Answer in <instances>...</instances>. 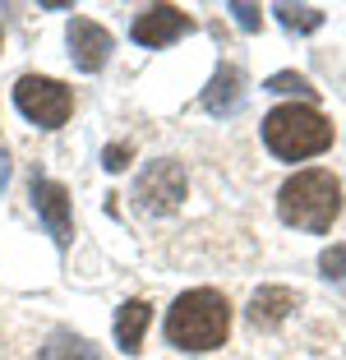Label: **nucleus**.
<instances>
[{
	"label": "nucleus",
	"mask_w": 346,
	"mask_h": 360,
	"mask_svg": "<svg viewBox=\"0 0 346 360\" xmlns=\"http://www.w3.org/2000/svg\"><path fill=\"white\" fill-rule=\"evenodd\" d=\"M277 217L295 231H333V222L342 217V180L323 167H309V171H295L277 190Z\"/></svg>",
	"instance_id": "f257e3e1"
},
{
	"label": "nucleus",
	"mask_w": 346,
	"mask_h": 360,
	"mask_svg": "<svg viewBox=\"0 0 346 360\" xmlns=\"http://www.w3.org/2000/svg\"><path fill=\"white\" fill-rule=\"evenodd\" d=\"M231 333V305L212 286L180 291L167 309V342L180 351H212Z\"/></svg>",
	"instance_id": "f03ea898"
},
{
	"label": "nucleus",
	"mask_w": 346,
	"mask_h": 360,
	"mask_svg": "<svg viewBox=\"0 0 346 360\" xmlns=\"http://www.w3.org/2000/svg\"><path fill=\"white\" fill-rule=\"evenodd\" d=\"M263 143L282 162H305L333 148V120L309 102H286L263 116Z\"/></svg>",
	"instance_id": "7ed1b4c3"
},
{
	"label": "nucleus",
	"mask_w": 346,
	"mask_h": 360,
	"mask_svg": "<svg viewBox=\"0 0 346 360\" xmlns=\"http://www.w3.org/2000/svg\"><path fill=\"white\" fill-rule=\"evenodd\" d=\"M14 106L23 111V120H32L37 129H60L74 116V88H65L51 75H23L14 84Z\"/></svg>",
	"instance_id": "20e7f679"
},
{
	"label": "nucleus",
	"mask_w": 346,
	"mask_h": 360,
	"mask_svg": "<svg viewBox=\"0 0 346 360\" xmlns=\"http://www.w3.org/2000/svg\"><path fill=\"white\" fill-rule=\"evenodd\" d=\"M185 190H189L185 167H180L176 158H158V162H148V167L139 171V180H134V203H139V212L167 217V212H176L180 203H185Z\"/></svg>",
	"instance_id": "39448f33"
},
{
	"label": "nucleus",
	"mask_w": 346,
	"mask_h": 360,
	"mask_svg": "<svg viewBox=\"0 0 346 360\" xmlns=\"http://www.w3.org/2000/svg\"><path fill=\"white\" fill-rule=\"evenodd\" d=\"M185 32H194V19H189L180 5H148V10H139L134 23H129V37H134L139 46H153V51L180 42Z\"/></svg>",
	"instance_id": "423d86ee"
},
{
	"label": "nucleus",
	"mask_w": 346,
	"mask_h": 360,
	"mask_svg": "<svg viewBox=\"0 0 346 360\" xmlns=\"http://www.w3.org/2000/svg\"><path fill=\"white\" fill-rule=\"evenodd\" d=\"M32 208H37V217H42V226L51 231V240L70 245L74 240V208H70V190H65L60 180H46V176H32Z\"/></svg>",
	"instance_id": "0eeeda50"
},
{
	"label": "nucleus",
	"mask_w": 346,
	"mask_h": 360,
	"mask_svg": "<svg viewBox=\"0 0 346 360\" xmlns=\"http://www.w3.org/2000/svg\"><path fill=\"white\" fill-rule=\"evenodd\" d=\"M65 42H70V60L84 70V75H97L115 51V37L102 28L97 19H84V14H74L70 28H65Z\"/></svg>",
	"instance_id": "6e6552de"
},
{
	"label": "nucleus",
	"mask_w": 346,
	"mask_h": 360,
	"mask_svg": "<svg viewBox=\"0 0 346 360\" xmlns=\"http://www.w3.org/2000/svg\"><path fill=\"white\" fill-rule=\"evenodd\" d=\"M295 305H300V296H295L291 286H259V291L250 296V309H245V314H250V323L259 333H273V328H282L286 319H291Z\"/></svg>",
	"instance_id": "1a4fd4ad"
},
{
	"label": "nucleus",
	"mask_w": 346,
	"mask_h": 360,
	"mask_svg": "<svg viewBox=\"0 0 346 360\" xmlns=\"http://www.w3.org/2000/svg\"><path fill=\"white\" fill-rule=\"evenodd\" d=\"M148 323H153V305L148 300H125V305L115 309V347L125 351V356H139L148 342Z\"/></svg>",
	"instance_id": "9d476101"
},
{
	"label": "nucleus",
	"mask_w": 346,
	"mask_h": 360,
	"mask_svg": "<svg viewBox=\"0 0 346 360\" xmlns=\"http://www.w3.org/2000/svg\"><path fill=\"white\" fill-rule=\"evenodd\" d=\"M241 70L236 65H217V75L208 79V88H203V106H208L212 116H231L236 106H241Z\"/></svg>",
	"instance_id": "9b49d317"
},
{
	"label": "nucleus",
	"mask_w": 346,
	"mask_h": 360,
	"mask_svg": "<svg viewBox=\"0 0 346 360\" xmlns=\"http://www.w3.org/2000/svg\"><path fill=\"white\" fill-rule=\"evenodd\" d=\"M37 360H102V356H97V347L88 338H79V333H70V328H56Z\"/></svg>",
	"instance_id": "f8f14e48"
},
{
	"label": "nucleus",
	"mask_w": 346,
	"mask_h": 360,
	"mask_svg": "<svg viewBox=\"0 0 346 360\" xmlns=\"http://www.w3.org/2000/svg\"><path fill=\"white\" fill-rule=\"evenodd\" d=\"M273 14H277V23H282V28H291V32H314V28H323V10H314V5H273Z\"/></svg>",
	"instance_id": "ddd939ff"
},
{
	"label": "nucleus",
	"mask_w": 346,
	"mask_h": 360,
	"mask_svg": "<svg viewBox=\"0 0 346 360\" xmlns=\"http://www.w3.org/2000/svg\"><path fill=\"white\" fill-rule=\"evenodd\" d=\"M263 93H277V97L295 93V97H305V102L314 106L319 88H309V79H305V75H295V70H282V75H273V79H268V84H263Z\"/></svg>",
	"instance_id": "4468645a"
},
{
	"label": "nucleus",
	"mask_w": 346,
	"mask_h": 360,
	"mask_svg": "<svg viewBox=\"0 0 346 360\" xmlns=\"http://www.w3.org/2000/svg\"><path fill=\"white\" fill-rule=\"evenodd\" d=\"M319 273L342 282V277H346V245H328L323 255H319Z\"/></svg>",
	"instance_id": "2eb2a0df"
},
{
	"label": "nucleus",
	"mask_w": 346,
	"mask_h": 360,
	"mask_svg": "<svg viewBox=\"0 0 346 360\" xmlns=\"http://www.w3.org/2000/svg\"><path fill=\"white\" fill-rule=\"evenodd\" d=\"M226 10L236 14V28H245V32H259V28H263V14H259V5H245V0H231Z\"/></svg>",
	"instance_id": "dca6fc26"
},
{
	"label": "nucleus",
	"mask_w": 346,
	"mask_h": 360,
	"mask_svg": "<svg viewBox=\"0 0 346 360\" xmlns=\"http://www.w3.org/2000/svg\"><path fill=\"white\" fill-rule=\"evenodd\" d=\"M129 153H134L129 143H106L102 167H106V171H125V167H129Z\"/></svg>",
	"instance_id": "f3484780"
},
{
	"label": "nucleus",
	"mask_w": 346,
	"mask_h": 360,
	"mask_svg": "<svg viewBox=\"0 0 346 360\" xmlns=\"http://www.w3.org/2000/svg\"><path fill=\"white\" fill-rule=\"evenodd\" d=\"M10 153H5V148H0V190H5V185H10Z\"/></svg>",
	"instance_id": "a211bd4d"
}]
</instances>
